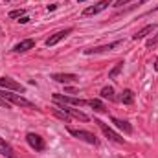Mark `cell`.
Instances as JSON below:
<instances>
[{
  "instance_id": "cell-1",
  "label": "cell",
  "mask_w": 158,
  "mask_h": 158,
  "mask_svg": "<svg viewBox=\"0 0 158 158\" xmlns=\"http://www.w3.org/2000/svg\"><path fill=\"white\" fill-rule=\"evenodd\" d=\"M0 96L4 98V99H7L11 105H17V107H24V109H35V110H39L30 99H26V98H22L20 94H13V92H7V90H0Z\"/></svg>"
},
{
  "instance_id": "cell-2",
  "label": "cell",
  "mask_w": 158,
  "mask_h": 158,
  "mask_svg": "<svg viewBox=\"0 0 158 158\" xmlns=\"http://www.w3.org/2000/svg\"><path fill=\"white\" fill-rule=\"evenodd\" d=\"M66 131H68V134H70V136H74V138H77V140H83V142L92 143V145H98V138H96V134H92L90 131L74 129V127H66Z\"/></svg>"
},
{
  "instance_id": "cell-3",
  "label": "cell",
  "mask_w": 158,
  "mask_h": 158,
  "mask_svg": "<svg viewBox=\"0 0 158 158\" xmlns=\"http://www.w3.org/2000/svg\"><path fill=\"white\" fill-rule=\"evenodd\" d=\"M94 123H96V125L101 129V132H103V134H105L109 140H112V142H116V143H125V138H121L116 131H112V129H110V127H109L105 121H101V119L96 118V119H94Z\"/></svg>"
},
{
  "instance_id": "cell-4",
  "label": "cell",
  "mask_w": 158,
  "mask_h": 158,
  "mask_svg": "<svg viewBox=\"0 0 158 158\" xmlns=\"http://www.w3.org/2000/svg\"><path fill=\"white\" fill-rule=\"evenodd\" d=\"M53 99L64 105H74V107H86L88 99H79V98H70V96H63V94H53Z\"/></svg>"
},
{
  "instance_id": "cell-5",
  "label": "cell",
  "mask_w": 158,
  "mask_h": 158,
  "mask_svg": "<svg viewBox=\"0 0 158 158\" xmlns=\"http://www.w3.org/2000/svg\"><path fill=\"white\" fill-rule=\"evenodd\" d=\"M110 4H112V0H101V2H98L96 6L85 7V9H83V17H92V15H98V13L105 11V9L110 6Z\"/></svg>"
},
{
  "instance_id": "cell-6",
  "label": "cell",
  "mask_w": 158,
  "mask_h": 158,
  "mask_svg": "<svg viewBox=\"0 0 158 158\" xmlns=\"http://www.w3.org/2000/svg\"><path fill=\"white\" fill-rule=\"evenodd\" d=\"M0 88L2 90H13V92H24L26 88L20 85V83H17L15 79H11V77H0Z\"/></svg>"
},
{
  "instance_id": "cell-7",
  "label": "cell",
  "mask_w": 158,
  "mask_h": 158,
  "mask_svg": "<svg viewBox=\"0 0 158 158\" xmlns=\"http://www.w3.org/2000/svg\"><path fill=\"white\" fill-rule=\"evenodd\" d=\"M26 142L30 143V147H31V149H35V151H39V153L46 149L44 140L40 138L39 134H35V132H28V134H26Z\"/></svg>"
},
{
  "instance_id": "cell-8",
  "label": "cell",
  "mask_w": 158,
  "mask_h": 158,
  "mask_svg": "<svg viewBox=\"0 0 158 158\" xmlns=\"http://www.w3.org/2000/svg\"><path fill=\"white\" fill-rule=\"evenodd\" d=\"M119 44H121V40H114V42H109V44H101V46H94V48H88V50H85V55H94V53L110 52V50L118 48Z\"/></svg>"
},
{
  "instance_id": "cell-9",
  "label": "cell",
  "mask_w": 158,
  "mask_h": 158,
  "mask_svg": "<svg viewBox=\"0 0 158 158\" xmlns=\"http://www.w3.org/2000/svg\"><path fill=\"white\" fill-rule=\"evenodd\" d=\"M72 31H74V28H64V30H61V31H57V33H53L52 37H48L44 44H46L48 48H50V46H55L57 42H61L63 39H66V37H68V35H70Z\"/></svg>"
},
{
  "instance_id": "cell-10",
  "label": "cell",
  "mask_w": 158,
  "mask_h": 158,
  "mask_svg": "<svg viewBox=\"0 0 158 158\" xmlns=\"http://www.w3.org/2000/svg\"><path fill=\"white\" fill-rule=\"evenodd\" d=\"M59 109H63V110H64V112H68L72 118L81 119V121H88V119H90L85 112H81V110H77V109H72V105H64V103H63V107H59Z\"/></svg>"
},
{
  "instance_id": "cell-11",
  "label": "cell",
  "mask_w": 158,
  "mask_h": 158,
  "mask_svg": "<svg viewBox=\"0 0 158 158\" xmlns=\"http://www.w3.org/2000/svg\"><path fill=\"white\" fill-rule=\"evenodd\" d=\"M33 46H35V40L33 39H24V40H20L19 44L13 46V52H15V53H24V52L31 50Z\"/></svg>"
},
{
  "instance_id": "cell-12",
  "label": "cell",
  "mask_w": 158,
  "mask_h": 158,
  "mask_svg": "<svg viewBox=\"0 0 158 158\" xmlns=\"http://www.w3.org/2000/svg\"><path fill=\"white\" fill-rule=\"evenodd\" d=\"M0 155L6 158H19L17 155H15V149L4 140V138H0Z\"/></svg>"
},
{
  "instance_id": "cell-13",
  "label": "cell",
  "mask_w": 158,
  "mask_h": 158,
  "mask_svg": "<svg viewBox=\"0 0 158 158\" xmlns=\"http://www.w3.org/2000/svg\"><path fill=\"white\" fill-rule=\"evenodd\" d=\"M116 101L123 103V105H132V103H134V92H132L131 88H125L118 98H116Z\"/></svg>"
},
{
  "instance_id": "cell-14",
  "label": "cell",
  "mask_w": 158,
  "mask_h": 158,
  "mask_svg": "<svg viewBox=\"0 0 158 158\" xmlns=\"http://www.w3.org/2000/svg\"><path fill=\"white\" fill-rule=\"evenodd\" d=\"M52 79H53V81H57V83H63V85L79 81V77L76 76V74H53V76H52Z\"/></svg>"
},
{
  "instance_id": "cell-15",
  "label": "cell",
  "mask_w": 158,
  "mask_h": 158,
  "mask_svg": "<svg viewBox=\"0 0 158 158\" xmlns=\"http://www.w3.org/2000/svg\"><path fill=\"white\" fill-rule=\"evenodd\" d=\"M156 30V24H149V26H145V28H142L140 31H136L134 35H132V40H140V39H145L147 35H151L153 31Z\"/></svg>"
},
{
  "instance_id": "cell-16",
  "label": "cell",
  "mask_w": 158,
  "mask_h": 158,
  "mask_svg": "<svg viewBox=\"0 0 158 158\" xmlns=\"http://www.w3.org/2000/svg\"><path fill=\"white\" fill-rule=\"evenodd\" d=\"M110 121L118 127L119 131H123L125 134H132V125H131L129 121H125V119H118V118H110Z\"/></svg>"
},
{
  "instance_id": "cell-17",
  "label": "cell",
  "mask_w": 158,
  "mask_h": 158,
  "mask_svg": "<svg viewBox=\"0 0 158 158\" xmlns=\"http://www.w3.org/2000/svg\"><path fill=\"white\" fill-rule=\"evenodd\" d=\"M52 114L57 116L59 119H63L64 123H70V121H72V116H70L68 112H64L63 109H59V107H53V109H52Z\"/></svg>"
},
{
  "instance_id": "cell-18",
  "label": "cell",
  "mask_w": 158,
  "mask_h": 158,
  "mask_svg": "<svg viewBox=\"0 0 158 158\" xmlns=\"http://www.w3.org/2000/svg\"><path fill=\"white\" fill-rule=\"evenodd\" d=\"M99 94H101V98H103V99L116 101V94H114V88H112V86H103Z\"/></svg>"
},
{
  "instance_id": "cell-19",
  "label": "cell",
  "mask_w": 158,
  "mask_h": 158,
  "mask_svg": "<svg viewBox=\"0 0 158 158\" xmlns=\"http://www.w3.org/2000/svg\"><path fill=\"white\" fill-rule=\"evenodd\" d=\"M88 107H92L96 112H107V107L101 99H88Z\"/></svg>"
},
{
  "instance_id": "cell-20",
  "label": "cell",
  "mask_w": 158,
  "mask_h": 158,
  "mask_svg": "<svg viewBox=\"0 0 158 158\" xmlns=\"http://www.w3.org/2000/svg\"><path fill=\"white\" fill-rule=\"evenodd\" d=\"M123 64H125V63H123V61H119L118 64H116V66H114V68H112V70L109 72V79H116V77H118L119 72L123 70Z\"/></svg>"
},
{
  "instance_id": "cell-21",
  "label": "cell",
  "mask_w": 158,
  "mask_h": 158,
  "mask_svg": "<svg viewBox=\"0 0 158 158\" xmlns=\"http://www.w3.org/2000/svg\"><path fill=\"white\" fill-rule=\"evenodd\" d=\"M24 9H13V11H9V19H20V17H24Z\"/></svg>"
},
{
  "instance_id": "cell-22",
  "label": "cell",
  "mask_w": 158,
  "mask_h": 158,
  "mask_svg": "<svg viewBox=\"0 0 158 158\" xmlns=\"http://www.w3.org/2000/svg\"><path fill=\"white\" fill-rule=\"evenodd\" d=\"M129 2H132V0H116V2H112V4H114V7H123V6H127Z\"/></svg>"
},
{
  "instance_id": "cell-23",
  "label": "cell",
  "mask_w": 158,
  "mask_h": 158,
  "mask_svg": "<svg viewBox=\"0 0 158 158\" xmlns=\"http://www.w3.org/2000/svg\"><path fill=\"white\" fill-rule=\"evenodd\" d=\"M0 107H2V109H11V103H9L7 99H4V98L0 96Z\"/></svg>"
},
{
  "instance_id": "cell-24",
  "label": "cell",
  "mask_w": 158,
  "mask_h": 158,
  "mask_svg": "<svg viewBox=\"0 0 158 158\" xmlns=\"http://www.w3.org/2000/svg\"><path fill=\"white\" fill-rule=\"evenodd\" d=\"M156 44H158V33L153 37V39L147 40V48H151V46H156Z\"/></svg>"
},
{
  "instance_id": "cell-25",
  "label": "cell",
  "mask_w": 158,
  "mask_h": 158,
  "mask_svg": "<svg viewBox=\"0 0 158 158\" xmlns=\"http://www.w3.org/2000/svg\"><path fill=\"white\" fill-rule=\"evenodd\" d=\"M19 22H20V24H28V22H30V19L24 15V17H20V20H19Z\"/></svg>"
},
{
  "instance_id": "cell-26",
  "label": "cell",
  "mask_w": 158,
  "mask_h": 158,
  "mask_svg": "<svg viewBox=\"0 0 158 158\" xmlns=\"http://www.w3.org/2000/svg\"><path fill=\"white\" fill-rule=\"evenodd\" d=\"M55 9H57V4H50L48 6V11H55Z\"/></svg>"
},
{
  "instance_id": "cell-27",
  "label": "cell",
  "mask_w": 158,
  "mask_h": 158,
  "mask_svg": "<svg viewBox=\"0 0 158 158\" xmlns=\"http://www.w3.org/2000/svg\"><path fill=\"white\" fill-rule=\"evenodd\" d=\"M155 70H156V72H158V57H156V59H155Z\"/></svg>"
},
{
  "instance_id": "cell-28",
  "label": "cell",
  "mask_w": 158,
  "mask_h": 158,
  "mask_svg": "<svg viewBox=\"0 0 158 158\" xmlns=\"http://www.w3.org/2000/svg\"><path fill=\"white\" fill-rule=\"evenodd\" d=\"M4 2H13V0H4Z\"/></svg>"
},
{
  "instance_id": "cell-29",
  "label": "cell",
  "mask_w": 158,
  "mask_h": 158,
  "mask_svg": "<svg viewBox=\"0 0 158 158\" xmlns=\"http://www.w3.org/2000/svg\"><path fill=\"white\" fill-rule=\"evenodd\" d=\"M79 2H86V0H79Z\"/></svg>"
},
{
  "instance_id": "cell-30",
  "label": "cell",
  "mask_w": 158,
  "mask_h": 158,
  "mask_svg": "<svg viewBox=\"0 0 158 158\" xmlns=\"http://www.w3.org/2000/svg\"><path fill=\"white\" fill-rule=\"evenodd\" d=\"M155 9H158V7H155Z\"/></svg>"
}]
</instances>
